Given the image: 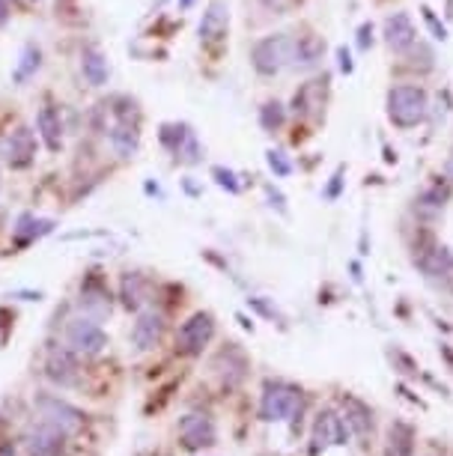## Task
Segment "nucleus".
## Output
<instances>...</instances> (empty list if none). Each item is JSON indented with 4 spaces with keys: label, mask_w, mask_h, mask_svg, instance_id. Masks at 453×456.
Returning <instances> with one entry per match:
<instances>
[{
    "label": "nucleus",
    "mask_w": 453,
    "mask_h": 456,
    "mask_svg": "<svg viewBox=\"0 0 453 456\" xmlns=\"http://www.w3.org/2000/svg\"><path fill=\"white\" fill-rule=\"evenodd\" d=\"M325 102H328V78H316L295 89L293 111H295V117L319 120L325 113Z\"/></svg>",
    "instance_id": "obj_8"
},
{
    "label": "nucleus",
    "mask_w": 453,
    "mask_h": 456,
    "mask_svg": "<svg viewBox=\"0 0 453 456\" xmlns=\"http://www.w3.org/2000/svg\"><path fill=\"white\" fill-rule=\"evenodd\" d=\"M391 456H411V429L406 423L391 427Z\"/></svg>",
    "instance_id": "obj_24"
},
{
    "label": "nucleus",
    "mask_w": 453,
    "mask_h": 456,
    "mask_svg": "<svg viewBox=\"0 0 453 456\" xmlns=\"http://www.w3.org/2000/svg\"><path fill=\"white\" fill-rule=\"evenodd\" d=\"M325 57V39L319 34H301V36H293V66L308 72V69H316Z\"/></svg>",
    "instance_id": "obj_13"
},
{
    "label": "nucleus",
    "mask_w": 453,
    "mask_h": 456,
    "mask_svg": "<svg viewBox=\"0 0 453 456\" xmlns=\"http://www.w3.org/2000/svg\"><path fill=\"white\" fill-rule=\"evenodd\" d=\"M286 123V111H284V104L281 102H262V108H260V126L266 128L269 135H275V132H281Z\"/></svg>",
    "instance_id": "obj_23"
},
{
    "label": "nucleus",
    "mask_w": 453,
    "mask_h": 456,
    "mask_svg": "<svg viewBox=\"0 0 453 456\" xmlns=\"http://www.w3.org/2000/svg\"><path fill=\"white\" fill-rule=\"evenodd\" d=\"M299 409H301V394L293 385H281V382L269 385L260 403V414L266 421H286Z\"/></svg>",
    "instance_id": "obj_5"
},
{
    "label": "nucleus",
    "mask_w": 453,
    "mask_h": 456,
    "mask_svg": "<svg viewBox=\"0 0 453 456\" xmlns=\"http://www.w3.org/2000/svg\"><path fill=\"white\" fill-rule=\"evenodd\" d=\"M159 137H161V143L173 152V156H176L179 161H185V165H197V161L203 158V146H200V141H197L191 126L168 123V126H161Z\"/></svg>",
    "instance_id": "obj_4"
},
{
    "label": "nucleus",
    "mask_w": 453,
    "mask_h": 456,
    "mask_svg": "<svg viewBox=\"0 0 453 456\" xmlns=\"http://www.w3.org/2000/svg\"><path fill=\"white\" fill-rule=\"evenodd\" d=\"M81 307H84L90 320H105L111 313V292L98 281H87L81 287Z\"/></svg>",
    "instance_id": "obj_15"
},
{
    "label": "nucleus",
    "mask_w": 453,
    "mask_h": 456,
    "mask_svg": "<svg viewBox=\"0 0 453 456\" xmlns=\"http://www.w3.org/2000/svg\"><path fill=\"white\" fill-rule=\"evenodd\" d=\"M161 331H164L161 313L146 311V313H141V320L135 322V328H131V340H135L137 349H152L155 344H159Z\"/></svg>",
    "instance_id": "obj_18"
},
{
    "label": "nucleus",
    "mask_w": 453,
    "mask_h": 456,
    "mask_svg": "<svg viewBox=\"0 0 453 456\" xmlns=\"http://www.w3.org/2000/svg\"><path fill=\"white\" fill-rule=\"evenodd\" d=\"M251 66L262 78L281 75L286 66H293V36L290 34H269L254 43L251 48Z\"/></svg>",
    "instance_id": "obj_2"
},
{
    "label": "nucleus",
    "mask_w": 453,
    "mask_h": 456,
    "mask_svg": "<svg viewBox=\"0 0 453 456\" xmlns=\"http://www.w3.org/2000/svg\"><path fill=\"white\" fill-rule=\"evenodd\" d=\"M415 263L421 266V272L426 278H444V274L453 272V254H450V248H444V245H433V248L421 251V254L415 257Z\"/></svg>",
    "instance_id": "obj_16"
},
{
    "label": "nucleus",
    "mask_w": 453,
    "mask_h": 456,
    "mask_svg": "<svg viewBox=\"0 0 453 456\" xmlns=\"http://www.w3.org/2000/svg\"><path fill=\"white\" fill-rule=\"evenodd\" d=\"M63 444V433L45 427V423H36V429L27 433V451L30 456H57Z\"/></svg>",
    "instance_id": "obj_19"
},
{
    "label": "nucleus",
    "mask_w": 453,
    "mask_h": 456,
    "mask_svg": "<svg viewBox=\"0 0 453 456\" xmlns=\"http://www.w3.org/2000/svg\"><path fill=\"white\" fill-rule=\"evenodd\" d=\"M337 66H340V72H346V75H352V69H355V60H352L349 48H337Z\"/></svg>",
    "instance_id": "obj_32"
},
{
    "label": "nucleus",
    "mask_w": 453,
    "mask_h": 456,
    "mask_svg": "<svg viewBox=\"0 0 453 456\" xmlns=\"http://www.w3.org/2000/svg\"><path fill=\"white\" fill-rule=\"evenodd\" d=\"M81 72H84L87 84H93V87L108 84V75H111L108 60H105V54L98 51V48H87V51L81 54Z\"/></svg>",
    "instance_id": "obj_20"
},
{
    "label": "nucleus",
    "mask_w": 453,
    "mask_h": 456,
    "mask_svg": "<svg viewBox=\"0 0 453 456\" xmlns=\"http://www.w3.org/2000/svg\"><path fill=\"white\" fill-rule=\"evenodd\" d=\"M36 69H39V48L27 45V48H24V57H21L19 69H15V81H27Z\"/></svg>",
    "instance_id": "obj_25"
},
{
    "label": "nucleus",
    "mask_w": 453,
    "mask_h": 456,
    "mask_svg": "<svg viewBox=\"0 0 453 456\" xmlns=\"http://www.w3.org/2000/svg\"><path fill=\"white\" fill-rule=\"evenodd\" d=\"M266 158H269V167L275 170V176H290L293 174V165L286 161V156L281 150H269Z\"/></svg>",
    "instance_id": "obj_27"
},
{
    "label": "nucleus",
    "mask_w": 453,
    "mask_h": 456,
    "mask_svg": "<svg viewBox=\"0 0 453 456\" xmlns=\"http://www.w3.org/2000/svg\"><path fill=\"white\" fill-rule=\"evenodd\" d=\"M358 48L361 51H370V48H373V21H364L358 27Z\"/></svg>",
    "instance_id": "obj_31"
},
{
    "label": "nucleus",
    "mask_w": 453,
    "mask_h": 456,
    "mask_svg": "<svg viewBox=\"0 0 453 456\" xmlns=\"http://www.w3.org/2000/svg\"><path fill=\"white\" fill-rule=\"evenodd\" d=\"M48 376L60 382V385H69L75 379V364H72L69 352H60V349L51 352V358H48Z\"/></svg>",
    "instance_id": "obj_22"
},
{
    "label": "nucleus",
    "mask_w": 453,
    "mask_h": 456,
    "mask_svg": "<svg viewBox=\"0 0 453 456\" xmlns=\"http://www.w3.org/2000/svg\"><path fill=\"white\" fill-rule=\"evenodd\" d=\"M382 36H385V45L391 48L394 54H406L411 51V45L418 43V30H415V21H411L409 12H391L388 19L382 24Z\"/></svg>",
    "instance_id": "obj_9"
},
{
    "label": "nucleus",
    "mask_w": 453,
    "mask_h": 456,
    "mask_svg": "<svg viewBox=\"0 0 453 456\" xmlns=\"http://www.w3.org/2000/svg\"><path fill=\"white\" fill-rule=\"evenodd\" d=\"M212 334H215V320L209 313H194L191 320L183 322V328L176 334V344L185 355H200L209 346Z\"/></svg>",
    "instance_id": "obj_7"
},
{
    "label": "nucleus",
    "mask_w": 453,
    "mask_h": 456,
    "mask_svg": "<svg viewBox=\"0 0 453 456\" xmlns=\"http://www.w3.org/2000/svg\"><path fill=\"white\" fill-rule=\"evenodd\" d=\"M385 111L394 128L411 132L426 120L430 113V96L421 84H394L385 96Z\"/></svg>",
    "instance_id": "obj_1"
},
{
    "label": "nucleus",
    "mask_w": 453,
    "mask_h": 456,
    "mask_svg": "<svg viewBox=\"0 0 453 456\" xmlns=\"http://www.w3.org/2000/svg\"><path fill=\"white\" fill-rule=\"evenodd\" d=\"M293 4H295V0H262V6L271 10V12H277V15H284Z\"/></svg>",
    "instance_id": "obj_33"
},
{
    "label": "nucleus",
    "mask_w": 453,
    "mask_h": 456,
    "mask_svg": "<svg viewBox=\"0 0 453 456\" xmlns=\"http://www.w3.org/2000/svg\"><path fill=\"white\" fill-rule=\"evenodd\" d=\"M227 27H230V4L227 0H212L200 19V27H197L200 43H206V45L221 43V39L227 36Z\"/></svg>",
    "instance_id": "obj_11"
},
{
    "label": "nucleus",
    "mask_w": 453,
    "mask_h": 456,
    "mask_svg": "<svg viewBox=\"0 0 453 456\" xmlns=\"http://www.w3.org/2000/svg\"><path fill=\"white\" fill-rule=\"evenodd\" d=\"M135 113V111H131ZM131 113L129 111H120L117 113V123L108 128V141L111 146L117 150V156L129 158L137 152V141H141V132H137V120L131 123Z\"/></svg>",
    "instance_id": "obj_12"
},
{
    "label": "nucleus",
    "mask_w": 453,
    "mask_h": 456,
    "mask_svg": "<svg viewBox=\"0 0 453 456\" xmlns=\"http://www.w3.org/2000/svg\"><path fill=\"white\" fill-rule=\"evenodd\" d=\"M4 456H12V453H10V451H4Z\"/></svg>",
    "instance_id": "obj_36"
},
{
    "label": "nucleus",
    "mask_w": 453,
    "mask_h": 456,
    "mask_svg": "<svg viewBox=\"0 0 453 456\" xmlns=\"http://www.w3.org/2000/svg\"><path fill=\"white\" fill-rule=\"evenodd\" d=\"M346 406H349V409H352V414H346V418H349V423H352V427H355L358 433H367V427H370V423H367L370 412H367L364 406H361L358 400H349V403H346Z\"/></svg>",
    "instance_id": "obj_26"
},
{
    "label": "nucleus",
    "mask_w": 453,
    "mask_h": 456,
    "mask_svg": "<svg viewBox=\"0 0 453 456\" xmlns=\"http://www.w3.org/2000/svg\"><path fill=\"white\" fill-rule=\"evenodd\" d=\"M340 185H343V167L337 170V174L332 176V185H328V189H325V197H328V200H334L337 194H340Z\"/></svg>",
    "instance_id": "obj_34"
},
{
    "label": "nucleus",
    "mask_w": 453,
    "mask_h": 456,
    "mask_svg": "<svg viewBox=\"0 0 453 456\" xmlns=\"http://www.w3.org/2000/svg\"><path fill=\"white\" fill-rule=\"evenodd\" d=\"M179 433H183L185 447H191V451H197V447H209L215 442V427H212V421L203 418V414H188V418H183Z\"/></svg>",
    "instance_id": "obj_14"
},
{
    "label": "nucleus",
    "mask_w": 453,
    "mask_h": 456,
    "mask_svg": "<svg viewBox=\"0 0 453 456\" xmlns=\"http://www.w3.org/2000/svg\"><path fill=\"white\" fill-rule=\"evenodd\" d=\"M66 340L69 346L81 355H98L105 346H108V337H105L102 325L90 316H81V320H72L69 328H66Z\"/></svg>",
    "instance_id": "obj_6"
},
{
    "label": "nucleus",
    "mask_w": 453,
    "mask_h": 456,
    "mask_svg": "<svg viewBox=\"0 0 453 456\" xmlns=\"http://www.w3.org/2000/svg\"><path fill=\"white\" fill-rule=\"evenodd\" d=\"M424 19H426V24H430V27H433V34H435V39H441V43H444V39H448V30H444V24L439 21V19H435V12L430 10V6H424Z\"/></svg>",
    "instance_id": "obj_30"
},
{
    "label": "nucleus",
    "mask_w": 453,
    "mask_h": 456,
    "mask_svg": "<svg viewBox=\"0 0 453 456\" xmlns=\"http://www.w3.org/2000/svg\"><path fill=\"white\" fill-rule=\"evenodd\" d=\"M36 414H39V423H45V427H51L63 436L75 433V429H81V423H84V414L78 409H72L69 403L57 400V397H48V394H43L36 400Z\"/></svg>",
    "instance_id": "obj_3"
},
{
    "label": "nucleus",
    "mask_w": 453,
    "mask_h": 456,
    "mask_svg": "<svg viewBox=\"0 0 453 456\" xmlns=\"http://www.w3.org/2000/svg\"><path fill=\"white\" fill-rule=\"evenodd\" d=\"M6 15H10V10H6V0H0V24L6 21Z\"/></svg>",
    "instance_id": "obj_35"
},
{
    "label": "nucleus",
    "mask_w": 453,
    "mask_h": 456,
    "mask_svg": "<svg viewBox=\"0 0 453 456\" xmlns=\"http://www.w3.org/2000/svg\"><path fill=\"white\" fill-rule=\"evenodd\" d=\"M343 438H346L343 421L337 418V414H332V412L319 414V421H316V442L319 444H343Z\"/></svg>",
    "instance_id": "obj_21"
},
{
    "label": "nucleus",
    "mask_w": 453,
    "mask_h": 456,
    "mask_svg": "<svg viewBox=\"0 0 453 456\" xmlns=\"http://www.w3.org/2000/svg\"><path fill=\"white\" fill-rule=\"evenodd\" d=\"M212 176H215V179H218V185H221V189H227V191H233V194H238V182H236V174H233V170L215 167V170H212Z\"/></svg>",
    "instance_id": "obj_29"
},
{
    "label": "nucleus",
    "mask_w": 453,
    "mask_h": 456,
    "mask_svg": "<svg viewBox=\"0 0 453 456\" xmlns=\"http://www.w3.org/2000/svg\"><path fill=\"white\" fill-rule=\"evenodd\" d=\"M36 128H39V135H43L48 150L51 152L60 150L63 146V120H60V111H57L54 104H45V108L36 113Z\"/></svg>",
    "instance_id": "obj_17"
},
{
    "label": "nucleus",
    "mask_w": 453,
    "mask_h": 456,
    "mask_svg": "<svg viewBox=\"0 0 453 456\" xmlns=\"http://www.w3.org/2000/svg\"><path fill=\"white\" fill-rule=\"evenodd\" d=\"M4 156H6V165L15 170L30 167L33 158H36V135H33L27 126H19L10 137H6Z\"/></svg>",
    "instance_id": "obj_10"
},
{
    "label": "nucleus",
    "mask_w": 453,
    "mask_h": 456,
    "mask_svg": "<svg viewBox=\"0 0 453 456\" xmlns=\"http://www.w3.org/2000/svg\"><path fill=\"white\" fill-rule=\"evenodd\" d=\"M137 274H131V278L122 281V298H126V305L129 307H137L141 305V287H137Z\"/></svg>",
    "instance_id": "obj_28"
}]
</instances>
